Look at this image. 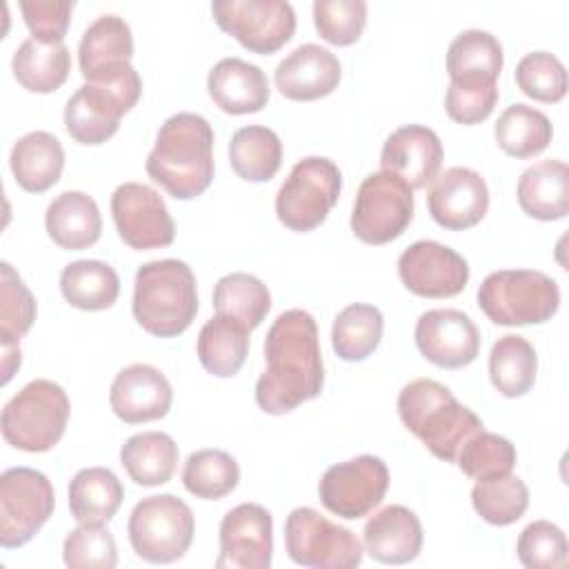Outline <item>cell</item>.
<instances>
[{
  "label": "cell",
  "mask_w": 569,
  "mask_h": 569,
  "mask_svg": "<svg viewBox=\"0 0 569 569\" xmlns=\"http://www.w3.org/2000/svg\"><path fill=\"white\" fill-rule=\"evenodd\" d=\"M229 162L242 180L267 182L280 169L282 142L278 133L269 127H240L229 142Z\"/></svg>",
  "instance_id": "obj_36"
},
{
  "label": "cell",
  "mask_w": 569,
  "mask_h": 569,
  "mask_svg": "<svg viewBox=\"0 0 569 569\" xmlns=\"http://www.w3.org/2000/svg\"><path fill=\"white\" fill-rule=\"evenodd\" d=\"M20 367V347L18 345H2V385H7L13 371Z\"/></svg>",
  "instance_id": "obj_50"
},
{
  "label": "cell",
  "mask_w": 569,
  "mask_h": 569,
  "mask_svg": "<svg viewBox=\"0 0 569 569\" xmlns=\"http://www.w3.org/2000/svg\"><path fill=\"white\" fill-rule=\"evenodd\" d=\"M538 373V353L533 345L516 333L498 338L489 353V378L505 398L525 396Z\"/></svg>",
  "instance_id": "obj_37"
},
{
  "label": "cell",
  "mask_w": 569,
  "mask_h": 569,
  "mask_svg": "<svg viewBox=\"0 0 569 569\" xmlns=\"http://www.w3.org/2000/svg\"><path fill=\"white\" fill-rule=\"evenodd\" d=\"M193 531L196 522L189 505L173 493L142 498L127 522L136 556L153 565L180 560L191 547Z\"/></svg>",
  "instance_id": "obj_7"
},
{
  "label": "cell",
  "mask_w": 569,
  "mask_h": 569,
  "mask_svg": "<svg viewBox=\"0 0 569 569\" xmlns=\"http://www.w3.org/2000/svg\"><path fill=\"white\" fill-rule=\"evenodd\" d=\"M60 291L76 309L102 311L118 300L120 278L116 269L102 260H76L62 269Z\"/></svg>",
  "instance_id": "obj_33"
},
{
  "label": "cell",
  "mask_w": 569,
  "mask_h": 569,
  "mask_svg": "<svg viewBox=\"0 0 569 569\" xmlns=\"http://www.w3.org/2000/svg\"><path fill=\"white\" fill-rule=\"evenodd\" d=\"M402 425L440 460L456 462L462 445L482 431V420L431 378H418L398 393Z\"/></svg>",
  "instance_id": "obj_3"
},
{
  "label": "cell",
  "mask_w": 569,
  "mask_h": 569,
  "mask_svg": "<svg viewBox=\"0 0 569 569\" xmlns=\"http://www.w3.org/2000/svg\"><path fill=\"white\" fill-rule=\"evenodd\" d=\"M211 100L231 116L256 113L269 102V80L258 64L242 58L218 60L207 78Z\"/></svg>",
  "instance_id": "obj_25"
},
{
  "label": "cell",
  "mask_w": 569,
  "mask_h": 569,
  "mask_svg": "<svg viewBox=\"0 0 569 569\" xmlns=\"http://www.w3.org/2000/svg\"><path fill=\"white\" fill-rule=\"evenodd\" d=\"M284 547L296 565L311 569H353L365 553L351 529L331 522L311 507H296L287 516Z\"/></svg>",
  "instance_id": "obj_10"
},
{
  "label": "cell",
  "mask_w": 569,
  "mask_h": 569,
  "mask_svg": "<svg viewBox=\"0 0 569 569\" xmlns=\"http://www.w3.org/2000/svg\"><path fill=\"white\" fill-rule=\"evenodd\" d=\"M124 489L104 467L80 469L69 482V509L80 525H104L120 509Z\"/></svg>",
  "instance_id": "obj_29"
},
{
  "label": "cell",
  "mask_w": 569,
  "mask_h": 569,
  "mask_svg": "<svg viewBox=\"0 0 569 569\" xmlns=\"http://www.w3.org/2000/svg\"><path fill=\"white\" fill-rule=\"evenodd\" d=\"M133 58V36L124 18L116 13L98 16L78 44L80 73L87 82H111L120 78Z\"/></svg>",
  "instance_id": "obj_20"
},
{
  "label": "cell",
  "mask_w": 569,
  "mask_h": 569,
  "mask_svg": "<svg viewBox=\"0 0 569 569\" xmlns=\"http://www.w3.org/2000/svg\"><path fill=\"white\" fill-rule=\"evenodd\" d=\"M16 182L29 193H42L60 180L64 149L49 131H29L16 140L9 156Z\"/></svg>",
  "instance_id": "obj_28"
},
{
  "label": "cell",
  "mask_w": 569,
  "mask_h": 569,
  "mask_svg": "<svg viewBox=\"0 0 569 569\" xmlns=\"http://www.w3.org/2000/svg\"><path fill=\"white\" fill-rule=\"evenodd\" d=\"M120 465L136 485H164L178 467V445L162 431L136 433L122 445Z\"/></svg>",
  "instance_id": "obj_32"
},
{
  "label": "cell",
  "mask_w": 569,
  "mask_h": 569,
  "mask_svg": "<svg viewBox=\"0 0 569 569\" xmlns=\"http://www.w3.org/2000/svg\"><path fill=\"white\" fill-rule=\"evenodd\" d=\"M362 540L365 551L373 560L382 565H405L416 560L422 549V525L411 509L389 505L367 520Z\"/></svg>",
  "instance_id": "obj_24"
},
{
  "label": "cell",
  "mask_w": 569,
  "mask_h": 569,
  "mask_svg": "<svg viewBox=\"0 0 569 569\" xmlns=\"http://www.w3.org/2000/svg\"><path fill=\"white\" fill-rule=\"evenodd\" d=\"M516 458L518 453L511 440L482 429L462 445L456 456V465L465 476L473 480H487L511 473V469L516 467Z\"/></svg>",
  "instance_id": "obj_42"
},
{
  "label": "cell",
  "mask_w": 569,
  "mask_h": 569,
  "mask_svg": "<svg viewBox=\"0 0 569 569\" xmlns=\"http://www.w3.org/2000/svg\"><path fill=\"white\" fill-rule=\"evenodd\" d=\"M49 238L69 251H80L100 240L102 218L96 200L84 191H62L44 213Z\"/></svg>",
  "instance_id": "obj_26"
},
{
  "label": "cell",
  "mask_w": 569,
  "mask_h": 569,
  "mask_svg": "<svg viewBox=\"0 0 569 569\" xmlns=\"http://www.w3.org/2000/svg\"><path fill=\"white\" fill-rule=\"evenodd\" d=\"M111 216L124 244L136 251L169 247L176 224L162 196L142 182H124L111 196Z\"/></svg>",
  "instance_id": "obj_15"
},
{
  "label": "cell",
  "mask_w": 569,
  "mask_h": 569,
  "mask_svg": "<svg viewBox=\"0 0 569 569\" xmlns=\"http://www.w3.org/2000/svg\"><path fill=\"white\" fill-rule=\"evenodd\" d=\"M142 93V80L133 67L111 82H84L67 100L64 127L80 144H102L120 127Z\"/></svg>",
  "instance_id": "obj_8"
},
{
  "label": "cell",
  "mask_w": 569,
  "mask_h": 569,
  "mask_svg": "<svg viewBox=\"0 0 569 569\" xmlns=\"http://www.w3.org/2000/svg\"><path fill=\"white\" fill-rule=\"evenodd\" d=\"M478 307L502 327L547 322L560 307L558 282L536 269H500L478 287Z\"/></svg>",
  "instance_id": "obj_5"
},
{
  "label": "cell",
  "mask_w": 569,
  "mask_h": 569,
  "mask_svg": "<svg viewBox=\"0 0 569 569\" xmlns=\"http://www.w3.org/2000/svg\"><path fill=\"white\" fill-rule=\"evenodd\" d=\"M431 218L449 229L462 231L478 224L489 209V189L485 178L469 167H451L436 176L427 191Z\"/></svg>",
  "instance_id": "obj_19"
},
{
  "label": "cell",
  "mask_w": 569,
  "mask_h": 569,
  "mask_svg": "<svg viewBox=\"0 0 569 569\" xmlns=\"http://www.w3.org/2000/svg\"><path fill=\"white\" fill-rule=\"evenodd\" d=\"M518 204L536 220H560L569 213V167L562 160H540L518 178Z\"/></svg>",
  "instance_id": "obj_27"
},
{
  "label": "cell",
  "mask_w": 569,
  "mask_h": 569,
  "mask_svg": "<svg viewBox=\"0 0 569 569\" xmlns=\"http://www.w3.org/2000/svg\"><path fill=\"white\" fill-rule=\"evenodd\" d=\"M73 7V0H20V11L31 38L42 42H62Z\"/></svg>",
  "instance_id": "obj_49"
},
{
  "label": "cell",
  "mask_w": 569,
  "mask_h": 569,
  "mask_svg": "<svg viewBox=\"0 0 569 569\" xmlns=\"http://www.w3.org/2000/svg\"><path fill=\"white\" fill-rule=\"evenodd\" d=\"M56 493L49 478L31 467H11L0 476V545H27L53 516Z\"/></svg>",
  "instance_id": "obj_12"
},
{
  "label": "cell",
  "mask_w": 569,
  "mask_h": 569,
  "mask_svg": "<svg viewBox=\"0 0 569 569\" xmlns=\"http://www.w3.org/2000/svg\"><path fill=\"white\" fill-rule=\"evenodd\" d=\"M249 333L251 331H247L238 322L218 313L207 320L196 342L198 360L204 371L218 378L236 376L249 351Z\"/></svg>",
  "instance_id": "obj_35"
},
{
  "label": "cell",
  "mask_w": 569,
  "mask_h": 569,
  "mask_svg": "<svg viewBox=\"0 0 569 569\" xmlns=\"http://www.w3.org/2000/svg\"><path fill=\"white\" fill-rule=\"evenodd\" d=\"M387 487L389 469L385 460L365 453L329 467L318 482V496L331 513L345 520H358L382 502Z\"/></svg>",
  "instance_id": "obj_14"
},
{
  "label": "cell",
  "mask_w": 569,
  "mask_h": 569,
  "mask_svg": "<svg viewBox=\"0 0 569 569\" xmlns=\"http://www.w3.org/2000/svg\"><path fill=\"white\" fill-rule=\"evenodd\" d=\"M62 558L71 569H113L118 565V547L104 525H80L67 533Z\"/></svg>",
  "instance_id": "obj_46"
},
{
  "label": "cell",
  "mask_w": 569,
  "mask_h": 569,
  "mask_svg": "<svg viewBox=\"0 0 569 569\" xmlns=\"http://www.w3.org/2000/svg\"><path fill=\"white\" fill-rule=\"evenodd\" d=\"M36 320V300L18 271L0 264V342L18 345Z\"/></svg>",
  "instance_id": "obj_43"
},
{
  "label": "cell",
  "mask_w": 569,
  "mask_h": 569,
  "mask_svg": "<svg viewBox=\"0 0 569 569\" xmlns=\"http://www.w3.org/2000/svg\"><path fill=\"white\" fill-rule=\"evenodd\" d=\"M13 78L33 93L60 89L71 69V53L64 42H42L27 38L11 60Z\"/></svg>",
  "instance_id": "obj_31"
},
{
  "label": "cell",
  "mask_w": 569,
  "mask_h": 569,
  "mask_svg": "<svg viewBox=\"0 0 569 569\" xmlns=\"http://www.w3.org/2000/svg\"><path fill=\"white\" fill-rule=\"evenodd\" d=\"M342 173L338 164L322 156L298 160L276 196V216L291 231L320 227L338 202Z\"/></svg>",
  "instance_id": "obj_9"
},
{
  "label": "cell",
  "mask_w": 569,
  "mask_h": 569,
  "mask_svg": "<svg viewBox=\"0 0 569 569\" xmlns=\"http://www.w3.org/2000/svg\"><path fill=\"white\" fill-rule=\"evenodd\" d=\"M213 309L247 331L260 327L271 309V293L267 284L244 271L222 276L213 287Z\"/></svg>",
  "instance_id": "obj_34"
},
{
  "label": "cell",
  "mask_w": 569,
  "mask_h": 569,
  "mask_svg": "<svg viewBox=\"0 0 569 569\" xmlns=\"http://www.w3.org/2000/svg\"><path fill=\"white\" fill-rule=\"evenodd\" d=\"M240 467L222 449H198L189 453L182 467L184 489L202 500H220L238 487Z\"/></svg>",
  "instance_id": "obj_40"
},
{
  "label": "cell",
  "mask_w": 569,
  "mask_h": 569,
  "mask_svg": "<svg viewBox=\"0 0 569 569\" xmlns=\"http://www.w3.org/2000/svg\"><path fill=\"white\" fill-rule=\"evenodd\" d=\"M340 73V62L329 49L307 42L278 62L273 80L284 98L307 102L329 96L338 87Z\"/></svg>",
  "instance_id": "obj_23"
},
{
  "label": "cell",
  "mask_w": 569,
  "mask_h": 569,
  "mask_svg": "<svg viewBox=\"0 0 569 569\" xmlns=\"http://www.w3.org/2000/svg\"><path fill=\"white\" fill-rule=\"evenodd\" d=\"M500 98L496 82H451L445 96L447 116L460 124L487 120Z\"/></svg>",
  "instance_id": "obj_48"
},
{
  "label": "cell",
  "mask_w": 569,
  "mask_h": 569,
  "mask_svg": "<svg viewBox=\"0 0 569 569\" xmlns=\"http://www.w3.org/2000/svg\"><path fill=\"white\" fill-rule=\"evenodd\" d=\"M413 218V189L396 173H369L356 193L351 231L367 244H387L405 233Z\"/></svg>",
  "instance_id": "obj_11"
},
{
  "label": "cell",
  "mask_w": 569,
  "mask_h": 569,
  "mask_svg": "<svg viewBox=\"0 0 569 569\" xmlns=\"http://www.w3.org/2000/svg\"><path fill=\"white\" fill-rule=\"evenodd\" d=\"M398 276L416 296L451 298L467 287L469 264L447 244L436 240H418L400 253Z\"/></svg>",
  "instance_id": "obj_16"
},
{
  "label": "cell",
  "mask_w": 569,
  "mask_h": 569,
  "mask_svg": "<svg viewBox=\"0 0 569 569\" xmlns=\"http://www.w3.org/2000/svg\"><path fill=\"white\" fill-rule=\"evenodd\" d=\"M211 13L222 31L260 56L284 47L296 31V11L284 0H213Z\"/></svg>",
  "instance_id": "obj_13"
},
{
  "label": "cell",
  "mask_w": 569,
  "mask_h": 569,
  "mask_svg": "<svg viewBox=\"0 0 569 569\" xmlns=\"http://www.w3.org/2000/svg\"><path fill=\"white\" fill-rule=\"evenodd\" d=\"M133 318L151 336L173 338L198 313L196 276L176 258L144 262L133 280Z\"/></svg>",
  "instance_id": "obj_4"
},
{
  "label": "cell",
  "mask_w": 569,
  "mask_h": 569,
  "mask_svg": "<svg viewBox=\"0 0 569 569\" xmlns=\"http://www.w3.org/2000/svg\"><path fill=\"white\" fill-rule=\"evenodd\" d=\"M144 169L176 200L200 196L213 180V129L207 118L191 111L167 118Z\"/></svg>",
  "instance_id": "obj_2"
},
{
  "label": "cell",
  "mask_w": 569,
  "mask_h": 569,
  "mask_svg": "<svg viewBox=\"0 0 569 569\" xmlns=\"http://www.w3.org/2000/svg\"><path fill=\"white\" fill-rule=\"evenodd\" d=\"M69 411V398L58 382L31 380L2 409V438L20 451H49L62 438Z\"/></svg>",
  "instance_id": "obj_6"
},
{
  "label": "cell",
  "mask_w": 569,
  "mask_h": 569,
  "mask_svg": "<svg viewBox=\"0 0 569 569\" xmlns=\"http://www.w3.org/2000/svg\"><path fill=\"white\" fill-rule=\"evenodd\" d=\"M171 400L173 391L167 376L144 362L120 369L109 389V405L127 425L164 418L171 409Z\"/></svg>",
  "instance_id": "obj_21"
},
{
  "label": "cell",
  "mask_w": 569,
  "mask_h": 569,
  "mask_svg": "<svg viewBox=\"0 0 569 569\" xmlns=\"http://www.w3.org/2000/svg\"><path fill=\"white\" fill-rule=\"evenodd\" d=\"M273 553L271 513L256 502H242L220 522L218 569H269Z\"/></svg>",
  "instance_id": "obj_17"
},
{
  "label": "cell",
  "mask_w": 569,
  "mask_h": 569,
  "mask_svg": "<svg viewBox=\"0 0 569 569\" xmlns=\"http://www.w3.org/2000/svg\"><path fill=\"white\" fill-rule=\"evenodd\" d=\"M516 84L538 102H560L567 93V69L558 56L533 51L516 64Z\"/></svg>",
  "instance_id": "obj_44"
},
{
  "label": "cell",
  "mask_w": 569,
  "mask_h": 569,
  "mask_svg": "<svg viewBox=\"0 0 569 569\" xmlns=\"http://www.w3.org/2000/svg\"><path fill=\"white\" fill-rule=\"evenodd\" d=\"M385 318L378 307L353 302L345 307L331 327V347L347 362L365 360L380 345Z\"/></svg>",
  "instance_id": "obj_39"
},
{
  "label": "cell",
  "mask_w": 569,
  "mask_h": 569,
  "mask_svg": "<svg viewBox=\"0 0 569 569\" xmlns=\"http://www.w3.org/2000/svg\"><path fill=\"white\" fill-rule=\"evenodd\" d=\"M516 553L527 569H560L569 558L567 536L549 520H533L520 531Z\"/></svg>",
  "instance_id": "obj_45"
},
{
  "label": "cell",
  "mask_w": 569,
  "mask_h": 569,
  "mask_svg": "<svg viewBox=\"0 0 569 569\" xmlns=\"http://www.w3.org/2000/svg\"><path fill=\"white\" fill-rule=\"evenodd\" d=\"M493 136L498 147L505 153H509L511 158L525 160L547 149L553 136V127L542 111L529 104L516 102L498 116Z\"/></svg>",
  "instance_id": "obj_38"
},
{
  "label": "cell",
  "mask_w": 569,
  "mask_h": 569,
  "mask_svg": "<svg viewBox=\"0 0 569 569\" xmlns=\"http://www.w3.org/2000/svg\"><path fill=\"white\" fill-rule=\"evenodd\" d=\"M267 369L256 382V402L264 413L282 416L320 396L325 367L318 327L309 311L287 309L264 338Z\"/></svg>",
  "instance_id": "obj_1"
},
{
  "label": "cell",
  "mask_w": 569,
  "mask_h": 569,
  "mask_svg": "<svg viewBox=\"0 0 569 569\" xmlns=\"http://www.w3.org/2000/svg\"><path fill=\"white\" fill-rule=\"evenodd\" d=\"M445 158L438 133L425 124H405L382 144V171L400 176L411 189H422L436 180Z\"/></svg>",
  "instance_id": "obj_22"
},
{
  "label": "cell",
  "mask_w": 569,
  "mask_h": 569,
  "mask_svg": "<svg viewBox=\"0 0 569 569\" xmlns=\"http://www.w3.org/2000/svg\"><path fill=\"white\" fill-rule=\"evenodd\" d=\"M367 22L365 0H316L313 2V24L322 40L347 47L353 44Z\"/></svg>",
  "instance_id": "obj_47"
},
{
  "label": "cell",
  "mask_w": 569,
  "mask_h": 569,
  "mask_svg": "<svg viewBox=\"0 0 569 569\" xmlns=\"http://www.w3.org/2000/svg\"><path fill=\"white\" fill-rule=\"evenodd\" d=\"M416 347L442 369L471 365L480 351V331L473 320L458 309H429L416 322Z\"/></svg>",
  "instance_id": "obj_18"
},
{
  "label": "cell",
  "mask_w": 569,
  "mask_h": 569,
  "mask_svg": "<svg viewBox=\"0 0 569 569\" xmlns=\"http://www.w3.org/2000/svg\"><path fill=\"white\" fill-rule=\"evenodd\" d=\"M471 505L476 513L496 527L513 525L529 507L527 485L511 473L478 480L471 489Z\"/></svg>",
  "instance_id": "obj_41"
},
{
  "label": "cell",
  "mask_w": 569,
  "mask_h": 569,
  "mask_svg": "<svg viewBox=\"0 0 569 569\" xmlns=\"http://www.w3.org/2000/svg\"><path fill=\"white\" fill-rule=\"evenodd\" d=\"M505 56L498 38L482 29L458 33L447 49V73L451 82H496Z\"/></svg>",
  "instance_id": "obj_30"
}]
</instances>
